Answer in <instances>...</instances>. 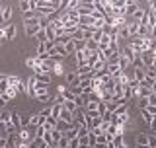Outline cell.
<instances>
[{
    "label": "cell",
    "mask_w": 156,
    "mask_h": 148,
    "mask_svg": "<svg viewBox=\"0 0 156 148\" xmlns=\"http://www.w3.org/2000/svg\"><path fill=\"white\" fill-rule=\"evenodd\" d=\"M23 29H26V35H27V37H35V35H37V31L41 29V26H39V19L23 22Z\"/></svg>",
    "instance_id": "cell-1"
},
{
    "label": "cell",
    "mask_w": 156,
    "mask_h": 148,
    "mask_svg": "<svg viewBox=\"0 0 156 148\" xmlns=\"http://www.w3.org/2000/svg\"><path fill=\"white\" fill-rule=\"evenodd\" d=\"M76 29H78V22H74V19H62V35H72Z\"/></svg>",
    "instance_id": "cell-2"
},
{
    "label": "cell",
    "mask_w": 156,
    "mask_h": 148,
    "mask_svg": "<svg viewBox=\"0 0 156 148\" xmlns=\"http://www.w3.org/2000/svg\"><path fill=\"white\" fill-rule=\"evenodd\" d=\"M143 26H146L148 29H154L156 27V14L152 12V10H146L144 12V18H143Z\"/></svg>",
    "instance_id": "cell-3"
},
{
    "label": "cell",
    "mask_w": 156,
    "mask_h": 148,
    "mask_svg": "<svg viewBox=\"0 0 156 148\" xmlns=\"http://www.w3.org/2000/svg\"><path fill=\"white\" fill-rule=\"evenodd\" d=\"M18 136H20L22 142H31L33 139H35V132L29 131V127H22V129L18 131Z\"/></svg>",
    "instance_id": "cell-4"
},
{
    "label": "cell",
    "mask_w": 156,
    "mask_h": 148,
    "mask_svg": "<svg viewBox=\"0 0 156 148\" xmlns=\"http://www.w3.org/2000/svg\"><path fill=\"white\" fill-rule=\"evenodd\" d=\"M154 51L150 49V51H144V53H140V61H143V66L144 68H150L152 66V62H154Z\"/></svg>",
    "instance_id": "cell-5"
},
{
    "label": "cell",
    "mask_w": 156,
    "mask_h": 148,
    "mask_svg": "<svg viewBox=\"0 0 156 148\" xmlns=\"http://www.w3.org/2000/svg\"><path fill=\"white\" fill-rule=\"evenodd\" d=\"M119 55H121V58H123L125 62H133V58H135V53H133V49H131L129 45H125V47H121V51H119Z\"/></svg>",
    "instance_id": "cell-6"
},
{
    "label": "cell",
    "mask_w": 156,
    "mask_h": 148,
    "mask_svg": "<svg viewBox=\"0 0 156 148\" xmlns=\"http://www.w3.org/2000/svg\"><path fill=\"white\" fill-rule=\"evenodd\" d=\"M74 127H78V125H86V111L84 109H78L74 111V123H72Z\"/></svg>",
    "instance_id": "cell-7"
},
{
    "label": "cell",
    "mask_w": 156,
    "mask_h": 148,
    "mask_svg": "<svg viewBox=\"0 0 156 148\" xmlns=\"http://www.w3.org/2000/svg\"><path fill=\"white\" fill-rule=\"evenodd\" d=\"M35 82H37L35 76H31V78H27V80H26V93H27V96H31V97H35V92H33Z\"/></svg>",
    "instance_id": "cell-8"
},
{
    "label": "cell",
    "mask_w": 156,
    "mask_h": 148,
    "mask_svg": "<svg viewBox=\"0 0 156 148\" xmlns=\"http://www.w3.org/2000/svg\"><path fill=\"white\" fill-rule=\"evenodd\" d=\"M136 8H139V2H133V0H125V16H133Z\"/></svg>",
    "instance_id": "cell-9"
},
{
    "label": "cell",
    "mask_w": 156,
    "mask_h": 148,
    "mask_svg": "<svg viewBox=\"0 0 156 148\" xmlns=\"http://www.w3.org/2000/svg\"><path fill=\"white\" fill-rule=\"evenodd\" d=\"M47 86L49 84H45V82H35V86H33V92H35V97L37 96H43V93H47Z\"/></svg>",
    "instance_id": "cell-10"
},
{
    "label": "cell",
    "mask_w": 156,
    "mask_h": 148,
    "mask_svg": "<svg viewBox=\"0 0 156 148\" xmlns=\"http://www.w3.org/2000/svg\"><path fill=\"white\" fill-rule=\"evenodd\" d=\"M72 127H74L72 123H65V121H61V119H58V121H57V127H55V129H57V131H61L62 135H65V132H66V131H70Z\"/></svg>",
    "instance_id": "cell-11"
},
{
    "label": "cell",
    "mask_w": 156,
    "mask_h": 148,
    "mask_svg": "<svg viewBox=\"0 0 156 148\" xmlns=\"http://www.w3.org/2000/svg\"><path fill=\"white\" fill-rule=\"evenodd\" d=\"M144 76H146V68H135V70H133V78L139 84L144 80Z\"/></svg>",
    "instance_id": "cell-12"
},
{
    "label": "cell",
    "mask_w": 156,
    "mask_h": 148,
    "mask_svg": "<svg viewBox=\"0 0 156 148\" xmlns=\"http://www.w3.org/2000/svg\"><path fill=\"white\" fill-rule=\"evenodd\" d=\"M61 111H62V105H61V103H53V105H51V117H53V119L58 121V117H61Z\"/></svg>",
    "instance_id": "cell-13"
},
{
    "label": "cell",
    "mask_w": 156,
    "mask_h": 148,
    "mask_svg": "<svg viewBox=\"0 0 156 148\" xmlns=\"http://www.w3.org/2000/svg\"><path fill=\"white\" fill-rule=\"evenodd\" d=\"M61 121H65V123H74V115H72L70 111H66L65 107H62V111H61V117H58Z\"/></svg>",
    "instance_id": "cell-14"
},
{
    "label": "cell",
    "mask_w": 156,
    "mask_h": 148,
    "mask_svg": "<svg viewBox=\"0 0 156 148\" xmlns=\"http://www.w3.org/2000/svg\"><path fill=\"white\" fill-rule=\"evenodd\" d=\"M90 135V129H88L86 125H78L76 127V136L78 139H84V136H88Z\"/></svg>",
    "instance_id": "cell-15"
},
{
    "label": "cell",
    "mask_w": 156,
    "mask_h": 148,
    "mask_svg": "<svg viewBox=\"0 0 156 148\" xmlns=\"http://www.w3.org/2000/svg\"><path fill=\"white\" fill-rule=\"evenodd\" d=\"M127 29H129L131 37H136V33H139V22H129L127 23Z\"/></svg>",
    "instance_id": "cell-16"
},
{
    "label": "cell",
    "mask_w": 156,
    "mask_h": 148,
    "mask_svg": "<svg viewBox=\"0 0 156 148\" xmlns=\"http://www.w3.org/2000/svg\"><path fill=\"white\" fill-rule=\"evenodd\" d=\"M16 37V26L14 23H8L6 26V41H12Z\"/></svg>",
    "instance_id": "cell-17"
},
{
    "label": "cell",
    "mask_w": 156,
    "mask_h": 148,
    "mask_svg": "<svg viewBox=\"0 0 156 148\" xmlns=\"http://www.w3.org/2000/svg\"><path fill=\"white\" fill-rule=\"evenodd\" d=\"M39 14L37 10H27V12H23V22H31V19H37Z\"/></svg>",
    "instance_id": "cell-18"
},
{
    "label": "cell",
    "mask_w": 156,
    "mask_h": 148,
    "mask_svg": "<svg viewBox=\"0 0 156 148\" xmlns=\"http://www.w3.org/2000/svg\"><path fill=\"white\" fill-rule=\"evenodd\" d=\"M144 12H146V8H136L135 10V14H133V22H143V18H144Z\"/></svg>",
    "instance_id": "cell-19"
},
{
    "label": "cell",
    "mask_w": 156,
    "mask_h": 148,
    "mask_svg": "<svg viewBox=\"0 0 156 148\" xmlns=\"http://www.w3.org/2000/svg\"><path fill=\"white\" fill-rule=\"evenodd\" d=\"M12 14H14L12 8H10V6H4V10H2V18H4V22H6V26L10 23V19H12Z\"/></svg>",
    "instance_id": "cell-20"
},
{
    "label": "cell",
    "mask_w": 156,
    "mask_h": 148,
    "mask_svg": "<svg viewBox=\"0 0 156 148\" xmlns=\"http://www.w3.org/2000/svg\"><path fill=\"white\" fill-rule=\"evenodd\" d=\"M150 45H152V39H150V37H144V39H140V53H144V51H150Z\"/></svg>",
    "instance_id": "cell-21"
},
{
    "label": "cell",
    "mask_w": 156,
    "mask_h": 148,
    "mask_svg": "<svg viewBox=\"0 0 156 148\" xmlns=\"http://www.w3.org/2000/svg\"><path fill=\"white\" fill-rule=\"evenodd\" d=\"M66 80H68V86H78V74L76 72H68L66 74Z\"/></svg>",
    "instance_id": "cell-22"
},
{
    "label": "cell",
    "mask_w": 156,
    "mask_h": 148,
    "mask_svg": "<svg viewBox=\"0 0 156 148\" xmlns=\"http://www.w3.org/2000/svg\"><path fill=\"white\" fill-rule=\"evenodd\" d=\"M43 127H45V131H47V132L55 131V127H57V119H53V117H49V119L45 121V125H43Z\"/></svg>",
    "instance_id": "cell-23"
},
{
    "label": "cell",
    "mask_w": 156,
    "mask_h": 148,
    "mask_svg": "<svg viewBox=\"0 0 156 148\" xmlns=\"http://www.w3.org/2000/svg\"><path fill=\"white\" fill-rule=\"evenodd\" d=\"M35 39H37L39 45H41V43H47V29H39L37 35H35Z\"/></svg>",
    "instance_id": "cell-24"
},
{
    "label": "cell",
    "mask_w": 156,
    "mask_h": 148,
    "mask_svg": "<svg viewBox=\"0 0 156 148\" xmlns=\"http://www.w3.org/2000/svg\"><path fill=\"white\" fill-rule=\"evenodd\" d=\"M26 65H27V66H29V68H31V70H33V68H37L39 65H41V61H39L37 57H29L27 61H26Z\"/></svg>",
    "instance_id": "cell-25"
},
{
    "label": "cell",
    "mask_w": 156,
    "mask_h": 148,
    "mask_svg": "<svg viewBox=\"0 0 156 148\" xmlns=\"http://www.w3.org/2000/svg\"><path fill=\"white\" fill-rule=\"evenodd\" d=\"M117 35H119V39H129V37H131V35H129V29H127V23L117 29Z\"/></svg>",
    "instance_id": "cell-26"
},
{
    "label": "cell",
    "mask_w": 156,
    "mask_h": 148,
    "mask_svg": "<svg viewBox=\"0 0 156 148\" xmlns=\"http://www.w3.org/2000/svg\"><path fill=\"white\" fill-rule=\"evenodd\" d=\"M20 119H22V115L16 111H12V117H10V123H12L14 127H22V123H20Z\"/></svg>",
    "instance_id": "cell-27"
},
{
    "label": "cell",
    "mask_w": 156,
    "mask_h": 148,
    "mask_svg": "<svg viewBox=\"0 0 156 148\" xmlns=\"http://www.w3.org/2000/svg\"><path fill=\"white\" fill-rule=\"evenodd\" d=\"M105 65H107V61H104V58H100L98 62H94L92 70H94V72H100V70H104V68H105Z\"/></svg>",
    "instance_id": "cell-28"
},
{
    "label": "cell",
    "mask_w": 156,
    "mask_h": 148,
    "mask_svg": "<svg viewBox=\"0 0 156 148\" xmlns=\"http://www.w3.org/2000/svg\"><path fill=\"white\" fill-rule=\"evenodd\" d=\"M55 41H57V45H62V47H65L66 43H70V41H72V37H70V35H58Z\"/></svg>",
    "instance_id": "cell-29"
},
{
    "label": "cell",
    "mask_w": 156,
    "mask_h": 148,
    "mask_svg": "<svg viewBox=\"0 0 156 148\" xmlns=\"http://www.w3.org/2000/svg\"><path fill=\"white\" fill-rule=\"evenodd\" d=\"M62 72H65V70H62V65H61V62H55L53 68H51V74H53V76H61Z\"/></svg>",
    "instance_id": "cell-30"
},
{
    "label": "cell",
    "mask_w": 156,
    "mask_h": 148,
    "mask_svg": "<svg viewBox=\"0 0 156 148\" xmlns=\"http://www.w3.org/2000/svg\"><path fill=\"white\" fill-rule=\"evenodd\" d=\"M98 103H100V101H88L86 107H84L86 113H96V111H98Z\"/></svg>",
    "instance_id": "cell-31"
},
{
    "label": "cell",
    "mask_w": 156,
    "mask_h": 148,
    "mask_svg": "<svg viewBox=\"0 0 156 148\" xmlns=\"http://www.w3.org/2000/svg\"><path fill=\"white\" fill-rule=\"evenodd\" d=\"M65 51H66V55H76V43L74 41L66 43V45H65Z\"/></svg>",
    "instance_id": "cell-32"
},
{
    "label": "cell",
    "mask_w": 156,
    "mask_h": 148,
    "mask_svg": "<svg viewBox=\"0 0 156 148\" xmlns=\"http://www.w3.org/2000/svg\"><path fill=\"white\" fill-rule=\"evenodd\" d=\"M51 76H53V74L51 72H43V74H37V80L39 82H45V84H49V82H51Z\"/></svg>",
    "instance_id": "cell-33"
},
{
    "label": "cell",
    "mask_w": 156,
    "mask_h": 148,
    "mask_svg": "<svg viewBox=\"0 0 156 148\" xmlns=\"http://www.w3.org/2000/svg\"><path fill=\"white\" fill-rule=\"evenodd\" d=\"M140 117H143V121L146 123V125H150V123H152V117H154V115H150V113L146 111V109H140Z\"/></svg>",
    "instance_id": "cell-34"
},
{
    "label": "cell",
    "mask_w": 156,
    "mask_h": 148,
    "mask_svg": "<svg viewBox=\"0 0 156 148\" xmlns=\"http://www.w3.org/2000/svg\"><path fill=\"white\" fill-rule=\"evenodd\" d=\"M136 144H148V135L146 132H140V135H136Z\"/></svg>",
    "instance_id": "cell-35"
},
{
    "label": "cell",
    "mask_w": 156,
    "mask_h": 148,
    "mask_svg": "<svg viewBox=\"0 0 156 148\" xmlns=\"http://www.w3.org/2000/svg\"><path fill=\"white\" fill-rule=\"evenodd\" d=\"M105 113H107V103L105 101H100V103H98V115L104 117Z\"/></svg>",
    "instance_id": "cell-36"
},
{
    "label": "cell",
    "mask_w": 156,
    "mask_h": 148,
    "mask_svg": "<svg viewBox=\"0 0 156 148\" xmlns=\"http://www.w3.org/2000/svg\"><path fill=\"white\" fill-rule=\"evenodd\" d=\"M62 107H65V109H66V111H70V113H72V115H74V111L78 109V107H76V103H74V101H65V105H62Z\"/></svg>",
    "instance_id": "cell-37"
},
{
    "label": "cell",
    "mask_w": 156,
    "mask_h": 148,
    "mask_svg": "<svg viewBox=\"0 0 156 148\" xmlns=\"http://www.w3.org/2000/svg\"><path fill=\"white\" fill-rule=\"evenodd\" d=\"M10 117H12V111H0V121L2 123H10Z\"/></svg>",
    "instance_id": "cell-38"
},
{
    "label": "cell",
    "mask_w": 156,
    "mask_h": 148,
    "mask_svg": "<svg viewBox=\"0 0 156 148\" xmlns=\"http://www.w3.org/2000/svg\"><path fill=\"white\" fill-rule=\"evenodd\" d=\"M51 139H53V144H57V142L62 139V132H61V131H57V129H55V131H51Z\"/></svg>",
    "instance_id": "cell-39"
},
{
    "label": "cell",
    "mask_w": 156,
    "mask_h": 148,
    "mask_svg": "<svg viewBox=\"0 0 156 148\" xmlns=\"http://www.w3.org/2000/svg\"><path fill=\"white\" fill-rule=\"evenodd\" d=\"M45 127H43V125H39L37 127V131H35V139H43V136H45Z\"/></svg>",
    "instance_id": "cell-40"
},
{
    "label": "cell",
    "mask_w": 156,
    "mask_h": 148,
    "mask_svg": "<svg viewBox=\"0 0 156 148\" xmlns=\"http://www.w3.org/2000/svg\"><path fill=\"white\" fill-rule=\"evenodd\" d=\"M101 37H104V31H101V29H98V31H94V37H92V41H94V43H100Z\"/></svg>",
    "instance_id": "cell-41"
},
{
    "label": "cell",
    "mask_w": 156,
    "mask_h": 148,
    "mask_svg": "<svg viewBox=\"0 0 156 148\" xmlns=\"http://www.w3.org/2000/svg\"><path fill=\"white\" fill-rule=\"evenodd\" d=\"M68 142H70V139H66V136H65V135H62V139H61V140H58V142H57V144H58V148H68Z\"/></svg>",
    "instance_id": "cell-42"
},
{
    "label": "cell",
    "mask_w": 156,
    "mask_h": 148,
    "mask_svg": "<svg viewBox=\"0 0 156 148\" xmlns=\"http://www.w3.org/2000/svg\"><path fill=\"white\" fill-rule=\"evenodd\" d=\"M47 55V49H45V43L37 45V57H45Z\"/></svg>",
    "instance_id": "cell-43"
},
{
    "label": "cell",
    "mask_w": 156,
    "mask_h": 148,
    "mask_svg": "<svg viewBox=\"0 0 156 148\" xmlns=\"http://www.w3.org/2000/svg\"><path fill=\"white\" fill-rule=\"evenodd\" d=\"M150 88H146V86H143V84H140V97H148L150 96Z\"/></svg>",
    "instance_id": "cell-44"
},
{
    "label": "cell",
    "mask_w": 156,
    "mask_h": 148,
    "mask_svg": "<svg viewBox=\"0 0 156 148\" xmlns=\"http://www.w3.org/2000/svg\"><path fill=\"white\" fill-rule=\"evenodd\" d=\"M29 121H31V115H22V119H20L22 127H29Z\"/></svg>",
    "instance_id": "cell-45"
},
{
    "label": "cell",
    "mask_w": 156,
    "mask_h": 148,
    "mask_svg": "<svg viewBox=\"0 0 156 148\" xmlns=\"http://www.w3.org/2000/svg\"><path fill=\"white\" fill-rule=\"evenodd\" d=\"M65 136H66V139H78V136H76V127H72L70 131H66Z\"/></svg>",
    "instance_id": "cell-46"
},
{
    "label": "cell",
    "mask_w": 156,
    "mask_h": 148,
    "mask_svg": "<svg viewBox=\"0 0 156 148\" xmlns=\"http://www.w3.org/2000/svg\"><path fill=\"white\" fill-rule=\"evenodd\" d=\"M148 107V100L146 97H139V109H146Z\"/></svg>",
    "instance_id": "cell-47"
},
{
    "label": "cell",
    "mask_w": 156,
    "mask_h": 148,
    "mask_svg": "<svg viewBox=\"0 0 156 148\" xmlns=\"http://www.w3.org/2000/svg\"><path fill=\"white\" fill-rule=\"evenodd\" d=\"M117 107H119V105H117V101H107V111H109V113H113Z\"/></svg>",
    "instance_id": "cell-48"
},
{
    "label": "cell",
    "mask_w": 156,
    "mask_h": 148,
    "mask_svg": "<svg viewBox=\"0 0 156 148\" xmlns=\"http://www.w3.org/2000/svg\"><path fill=\"white\" fill-rule=\"evenodd\" d=\"M148 146L150 148H156V136L154 135H148Z\"/></svg>",
    "instance_id": "cell-49"
},
{
    "label": "cell",
    "mask_w": 156,
    "mask_h": 148,
    "mask_svg": "<svg viewBox=\"0 0 156 148\" xmlns=\"http://www.w3.org/2000/svg\"><path fill=\"white\" fill-rule=\"evenodd\" d=\"M86 49V41H76V51H84Z\"/></svg>",
    "instance_id": "cell-50"
},
{
    "label": "cell",
    "mask_w": 156,
    "mask_h": 148,
    "mask_svg": "<svg viewBox=\"0 0 156 148\" xmlns=\"http://www.w3.org/2000/svg\"><path fill=\"white\" fill-rule=\"evenodd\" d=\"M78 144H80V142H78V139H70V142H68V148H78Z\"/></svg>",
    "instance_id": "cell-51"
},
{
    "label": "cell",
    "mask_w": 156,
    "mask_h": 148,
    "mask_svg": "<svg viewBox=\"0 0 156 148\" xmlns=\"http://www.w3.org/2000/svg\"><path fill=\"white\" fill-rule=\"evenodd\" d=\"M146 100H148V105H156V96H154V93H150Z\"/></svg>",
    "instance_id": "cell-52"
},
{
    "label": "cell",
    "mask_w": 156,
    "mask_h": 148,
    "mask_svg": "<svg viewBox=\"0 0 156 148\" xmlns=\"http://www.w3.org/2000/svg\"><path fill=\"white\" fill-rule=\"evenodd\" d=\"M146 111H148L150 115H154V117H156V105H148V107H146Z\"/></svg>",
    "instance_id": "cell-53"
},
{
    "label": "cell",
    "mask_w": 156,
    "mask_h": 148,
    "mask_svg": "<svg viewBox=\"0 0 156 148\" xmlns=\"http://www.w3.org/2000/svg\"><path fill=\"white\" fill-rule=\"evenodd\" d=\"M6 39V27H0V41Z\"/></svg>",
    "instance_id": "cell-54"
},
{
    "label": "cell",
    "mask_w": 156,
    "mask_h": 148,
    "mask_svg": "<svg viewBox=\"0 0 156 148\" xmlns=\"http://www.w3.org/2000/svg\"><path fill=\"white\" fill-rule=\"evenodd\" d=\"M150 131L156 132V117H152V123H150Z\"/></svg>",
    "instance_id": "cell-55"
},
{
    "label": "cell",
    "mask_w": 156,
    "mask_h": 148,
    "mask_svg": "<svg viewBox=\"0 0 156 148\" xmlns=\"http://www.w3.org/2000/svg\"><path fill=\"white\" fill-rule=\"evenodd\" d=\"M8 146V139H0V148H6Z\"/></svg>",
    "instance_id": "cell-56"
},
{
    "label": "cell",
    "mask_w": 156,
    "mask_h": 148,
    "mask_svg": "<svg viewBox=\"0 0 156 148\" xmlns=\"http://www.w3.org/2000/svg\"><path fill=\"white\" fill-rule=\"evenodd\" d=\"M150 10L156 14V0H150Z\"/></svg>",
    "instance_id": "cell-57"
},
{
    "label": "cell",
    "mask_w": 156,
    "mask_h": 148,
    "mask_svg": "<svg viewBox=\"0 0 156 148\" xmlns=\"http://www.w3.org/2000/svg\"><path fill=\"white\" fill-rule=\"evenodd\" d=\"M150 92H152V93H154V96H156V82L152 84V86H150Z\"/></svg>",
    "instance_id": "cell-58"
},
{
    "label": "cell",
    "mask_w": 156,
    "mask_h": 148,
    "mask_svg": "<svg viewBox=\"0 0 156 148\" xmlns=\"http://www.w3.org/2000/svg\"><path fill=\"white\" fill-rule=\"evenodd\" d=\"M136 148H150L148 144H136Z\"/></svg>",
    "instance_id": "cell-59"
},
{
    "label": "cell",
    "mask_w": 156,
    "mask_h": 148,
    "mask_svg": "<svg viewBox=\"0 0 156 148\" xmlns=\"http://www.w3.org/2000/svg\"><path fill=\"white\" fill-rule=\"evenodd\" d=\"M51 148H58V144H51Z\"/></svg>",
    "instance_id": "cell-60"
},
{
    "label": "cell",
    "mask_w": 156,
    "mask_h": 148,
    "mask_svg": "<svg viewBox=\"0 0 156 148\" xmlns=\"http://www.w3.org/2000/svg\"><path fill=\"white\" fill-rule=\"evenodd\" d=\"M2 10H4V6H0V14H2Z\"/></svg>",
    "instance_id": "cell-61"
}]
</instances>
